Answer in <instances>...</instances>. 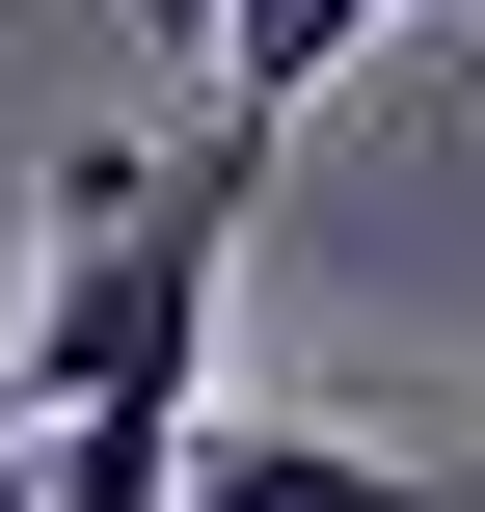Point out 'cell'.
Segmentation results:
<instances>
[{"label":"cell","mask_w":485,"mask_h":512,"mask_svg":"<svg viewBox=\"0 0 485 512\" xmlns=\"http://www.w3.org/2000/svg\"><path fill=\"white\" fill-rule=\"evenodd\" d=\"M0 486H54V405H27V378H0Z\"/></svg>","instance_id":"cell-2"},{"label":"cell","mask_w":485,"mask_h":512,"mask_svg":"<svg viewBox=\"0 0 485 512\" xmlns=\"http://www.w3.org/2000/svg\"><path fill=\"white\" fill-rule=\"evenodd\" d=\"M189 512H459V486H405V459H351V432H270V405H216Z\"/></svg>","instance_id":"cell-1"},{"label":"cell","mask_w":485,"mask_h":512,"mask_svg":"<svg viewBox=\"0 0 485 512\" xmlns=\"http://www.w3.org/2000/svg\"><path fill=\"white\" fill-rule=\"evenodd\" d=\"M459 512H485V459H459Z\"/></svg>","instance_id":"cell-4"},{"label":"cell","mask_w":485,"mask_h":512,"mask_svg":"<svg viewBox=\"0 0 485 512\" xmlns=\"http://www.w3.org/2000/svg\"><path fill=\"white\" fill-rule=\"evenodd\" d=\"M0 512H54V486H0Z\"/></svg>","instance_id":"cell-3"}]
</instances>
